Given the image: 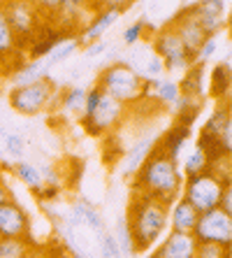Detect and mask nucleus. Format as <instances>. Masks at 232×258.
Masks as SVG:
<instances>
[{"label": "nucleus", "mask_w": 232, "mask_h": 258, "mask_svg": "<svg viewBox=\"0 0 232 258\" xmlns=\"http://www.w3.org/2000/svg\"><path fill=\"white\" fill-rule=\"evenodd\" d=\"M128 226L135 237L137 251H146L151 244L158 242L163 230L170 221V203L156 198L142 188H132L128 212H125Z\"/></svg>", "instance_id": "f257e3e1"}, {"label": "nucleus", "mask_w": 232, "mask_h": 258, "mask_svg": "<svg viewBox=\"0 0 232 258\" xmlns=\"http://www.w3.org/2000/svg\"><path fill=\"white\" fill-rule=\"evenodd\" d=\"M132 179H135L132 188H142V191L151 193L170 205H172V200H177L179 191L184 186V177L179 172L177 158L170 156L158 142L153 144V149L144 158V163L139 165Z\"/></svg>", "instance_id": "f03ea898"}, {"label": "nucleus", "mask_w": 232, "mask_h": 258, "mask_svg": "<svg viewBox=\"0 0 232 258\" xmlns=\"http://www.w3.org/2000/svg\"><path fill=\"white\" fill-rule=\"evenodd\" d=\"M98 86L105 93L114 98V100L123 102V105H135L137 100L146 98V89H149V79H144L130 63L125 60H116L112 66H107L98 77Z\"/></svg>", "instance_id": "7ed1b4c3"}, {"label": "nucleus", "mask_w": 232, "mask_h": 258, "mask_svg": "<svg viewBox=\"0 0 232 258\" xmlns=\"http://www.w3.org/2000/svg\"><path fill=\"white\" fill-rule=\"evenodd\" d=\"M56 100V82L51 77H42L24 86H14L10 93V107L21 116H37L51 107Z\"/></svg>", "instance_id": "20e7f679"}, {"label": "nucleus", "mask_w": 232, "mask_h": 258, "mask_svg": "<svg viewBox=\"0 0 232 258\" xmlns=\"http://www.w3.org/2000/svg\"><path fill=\"white\" fill-rule=\"evenodd\" d=\"M153 54H158L163 58L165 72H186L188 68L195 63L193 54L184 47L181 37L177 35V30L167 24L163 26L153 37Z\"/></svg>", "instance_id": "39448f33"}, {"label": "nucleus", "mask_w": 232, "mask_h": 258, "mask_svg": "<svg viewBox=\"0 0 232 258\" xmlns=\"http://www.w3.org/2000/svg\"><path fill=\"white\" fill-rule=\"evenodd\" d=\"M220 188H223V181H220L214 172L204 170V172H200V174L188 177L186 188H184V198L202 214V212H209V210H214V207H218Z\"/></svg>", "instance_id": "423d86ee"}, {"label": "nucleus", "mask_w": 232, "mask_h": 258, "mask_svg": "<svg viewBox=\"0 0 232 258\" xmlns=\"http://www.w3.org/2000/svg\"><path fill=\"white\" fill-rule=\"evenodd\" d=\"M125 112H128V105L114 100L109 93L102 91V96H100V100H98L96 109H93L86 119H82V123L91 135H102V133L114 131V128L119 126L121 121L125 119Z\"/></svg>", "instance_id": "0eeeda50"}, {"label": "nucleus", "mask_w": 232, "mask_h": 258, "mask_svg": "<svg viewBox=\"0 0 232 258\" xmlns=\"http://www.w3.org/2000/svg\"><path fill=\"white\" fill-rule=\"evenodd\" d=\"M197 242H218V244H232V214L220 212L218 207L202 212L197 216V223L193 228Z\"/></svg>", "instance_id": "6e6552de"}, {"label": "nucleus", "mask_w": 232, "mask_h": 258, "mask_svg": "<svg viewBox=\"0 0 232 258\" xmlns=\"http://www.w3.org/2000/svg\"><path fill=\"white\" fill-rule=\"evenodd\" d=\"M3 10H5L7 21H10V26H12L17 40L21 35L30 37L37 28H40L42 12L35 7L33 0H7L5 5H3Z\"/></svg>", "instance_id": "1a4fd4ad"}, {"label": "nucleus", "mask_w": 232, "mask_h": 258, "mask_svg": "<svg viewBox=\"0 0 232 258\" xmlns=\"http://www.w3.org/2000/svg\"><path fill=\"white\" fill-rule=\"evenodd\" d=\"M170 26L177 30V35L181 37L184 47L188 49V51L193 54V58H195V54H197V49H200V44H202L204 40L209 37L207 30H204L202 24H200V19H197L195 7H191V10H184V12H179Z\"/></svg>", "instance_id": "9d476101"}, {"label": "nucleus", "mask_w": 232, "mask_h": 258, "mask_svg": "<svg viewBox=\"0 0 232 258\" xmlns=\"http://www.w3.org/2000/svg\"><path fill=\"white\" fill-rule=\"evenodd\" d=\"M30 230L28 214L24 212V207L17 200L7 198L0 205V235L7 237H26Z\"/></svg>", "instance_id": "9b49d317"}, {"label": "nucleus", "mask_w": 232, "mask_h": 258, "mask_svg": "<svg viewBox=\"0 0 232 258\" xmlns=\"http://www.w3.org/2000/svg\"><path fill=\"white\" fill-rule=\"evenodd\" d=\"M195 246L197 237L193 235V230H177L172 228V233L167 235L165 244H161L153 251L156 258H195Z\"/></svg>", "instance_id": "f8f14e48"}, {"label": "nucleus", "mask_w": 232, "mask_h": 258, "mask_svg": "<svg viewBox=\"0 0 232 258\" xmlns=\"http://www.w3.org/2000/svg\"><path fill=\"white\" fill-rule=\"evenodd\" d=\"M98 10L86 0H60L54 17L63 28H84Z\"/></svg>", "instance_id": "ddd939ff"}, {"label": "nucleus", "mask_w": 232, "mask_h": 258, "mask_svg": "<svg viewBox=\"0 0 232 258\" xmlns=\"http://www.w3.org/2000/svg\"><path fill=\"white\" fill-rule=\"evenodd\" d=\"M119 17L121 14L112 12V10H98V12L93 14V19L84 26V33L77 37L79 44H91V42H96V40H100V37L105 35V30H107L114 21H119Z\"/></svg>", "instance_id": "4468645a"}, {"label": "nucleus", "mask_w": 232, "mask_h": 258, "mask_svg": "<svg viewBox=\"0 0 232 258\" xmlns=\"http://www.w3.org/2000/svg\"><path fill=\"white\" fill-rule=\"evenodd\" d=\"M153 144H156V138L146 135V138L137 140L130 149H128V154H125V161H123V170H121L125 179H132V177H135V172L139 170V165L144 163V158L149 156V151L153 149Z\"/></svg>", "instance_id": "2eb2a0df"}, {"label": "nucleus", "mask_w": 232, "mask_h": 258, "mask_svg": "<svg viewBox=\"0 0 232 258\" xmlns=\"http://www.w3.org/2000/svg\"><path fill=\"white\" fill-rule=\"evenodd\" d=\"M181 91H179V82L172 79H149V89H146V98H153L156 102H161L165 107H172L174 102L179 100Z\"/></svg>", "instance_id": "dca6fc26"}, {"label": "nucleus", "mask_w": 232, "mask_h": 258, "mask_svg": "<svg viewBox=\"0 0 232 258\" xmlns=\"http://www.w3.org/2000/svg\"><path fill=\"white\" fill-rule=\"evenodd\" d=\"M172 228H177V230H193L195 228V223H197V216H200V212L193 207L188 200L181 196V198L174 203V207H172Z\"/></svg>", "instance_id": "f3484780"}, {"label": "nucleus", "mask_w": 232, "mask_h": 258, "mask_svg": "<svg viewBox=\"0 0 232 258\" xmlns=\"http://www.w3.org/2000/svg\"><path fill=\"white\" fill-rule=\"evenodd\" d=\"M179 91L184 96H204V63H193L186 70V77L179 82Z\"/></svg>", "instance_id": "a211bd4d"}, {"label": "nucleus", "mask_w": 232, "mask_h": 258, "mask_svg": "<svg viewBox=\"0 0 232 258\" xmlns=\"http://www.w3.org/2000/svg\"><path fill=\"white\" fill-rule=\"evenodd\" d=\"M49 70L51 68L44 63V58H35V60H28V63H24V66L19 68L17 72H14V86H24V84H30V82H37V79L47 77Z\"/></svg>", "instance_id": "6ab92c4d"}, {"label": "nucleus", "mask_w": 232, "mask_h": 258, "mask_svg": "<svg viewBox=\"0 0 232 258\" xmlns=\"http://www.w3.org/2000/svg\"><path fill=\"white\" fill-rule=\"evenodd\" d=\"M188 138H191V126H177V128H172V131L165 135V140L163 142H158L163 147V149L170 154L172 158H177L179 156V151L184 149V144L188 142Z\"/></svg>", "instance_id": "aec40b11"}, {"label": "nucleus", "mask_w": 232, "mask_h": 258, "mask_svg": "<svg viewBox=\"0 0 232 258\" xmlns=\"http://www.w3.org/2000/svg\"><path fill=\"white\" fill-rule=\"evenodd\" d=\"M28 253H30V244L26 237L0 235V258H24Z\"/></svg>", "instance_id": "412c9836"}, {"label": "nucleus", "mask_w": 232, "mask_h": 258, "mask_svg": "<svg viewBox=\"0 0 232 258\" xmlns=\"http://www.w3.org/2000/svg\"><path fill=\"white\" fill-rule=\"evenodd\" d=\"M116 242H119V249H121V256H135L137 253V246H135V237H132V230L128 226V219L119 216L116 221V233H114Z\"/></svg>", "instance_id": "4be33fe9"}, {"label": "nucleus", "mask_w": 232, "mask_h": 258, "mask_svg": "<svg viewBox=\"0 0 232 258\" xmlns=\"http://www.w3.org/2000/svg\"><path fill=\"white\" fill-rule=\"evenodd\" d=\"M227 91H230V51H227L225 60L220 66H216L211 72V93L220 98L225 96Z\"/></svg>", "instance_id": "5701e85b"}, {"label": "nucleus", "mask_w": 232, "mask_h": 258, "mask_svg": "<svg viewBox=\"0 0 232 258\" xmlns=\"http://www.w3.org/2000/svg\"><path fill=\"white\" fill-rule=\"evenodd\" d=\"M77 49H79L77 37H72V40H63V42H58L47 56H44V63H47L49 68H54V66H58V63H63L65 58H70Z\"/></svg>", "instance_id": "b1692460"}, {"label": "nucleus", "mask_w": 232, "mask_h": 258, "mask_svg": "<svg viewBox=\"0 0 232 258\" xmlns=\"http://www.w3.org/2000/svg\"><path fill=\"white\" fill-rule=\"evenodd\" d=\"M14 49H17V35H14L12 26L7 21L5 10L0 7V58L10 56Z\"/></svg>", "instance_id": "393cba45"}, {"label": "nucleus", "mask_w": 232, "mask_h": 258, "mask_svg": "<svg viewBox=\"0 0 232 258\" xmlns=\"http://www.w3.org/2000/svg\"><path fill=\"white\" fill-rule=\"evenodd\" d=\"M184 170H186V177H193V174H200L204 170H209V156L204 154V149L200 144H195L193 151L188 154V158L184 163Z\"/></svg>", "instance_id": "a878e982"}, {"label": "nucleus", "mask_w": 232, "mask_h": 258, "mask_svg": "<svg viewBox=\"0 0 232 258\" xmlns=\"http://www.w3.org/2000/svg\"><path fill=\"white\" fill-rule=\"evenodd\" d=\"M14 172H17V177L24 181L26 186H30V188H40L42 186V174L33 163L19 161L17 165H14Z\"/></svg>", "instance_id": "bb28decb"}, {"label": "nucleus", "mask_w": 232, "mask_h": 258, "mask_svg": "<svg viewBox=\"0 0 232 258\" xmlns=\"http://www.w3.org/2000/svg\"><path fill=\"white\" fill-rule=\"evenodd\" d=\"M79 205H82V214H84V226H89L93 233L100 235L102 230H105V221H102L100 212L93 207V205L89 203L86 198H79Z\"/></svg>", "instance_id": "cd10ccee"}, {"label": "nucleus", "mask_w": 232, "mask_h": 258, "mask_svg": "<svg viewBox=\"0 0 232 258\" xmlns=\"http://www.w3.org/2000/svg\"><path fill=\"white\" fill-rule=\"evenodd\" d=\"M84 98H86V89H82V86H72V89H67L65 96L60 98L63 109H65V112H74V114H82Z\"/></svg>", "instance_id": "c85d7f7f"}, {"label": "nucleus", "mask_w": 232, "mask_h": 258, "mask_svg": "<svg viewBox=\"0 0 232 258\" xmlns=\"http://www.w3.org/2000/svg\"><path fill=\"white\" fill-rule=\"evenodd\" d=\"M230 253V246L218 242H197L195 258H225Z\"/></svg>", "instance_id": "c756f323"}, {"label": "nucleus", "mask_w": 232, "mask_h": 258, "mask_svg": "<svg viewBox=\"0 0 232 258\" xmlns=\"http://www.w3.org/2000/svg\"><path fill=\"white\" fill-rule=\"evenodd\" d=\"M137 72H139L144 79L163 77V75H165V66H163V58H161L158 54H153V51H151L149 58H144V68H139Z\"/></svg>", "instance_id": "7c9ffc66"}, {"label": "nucleus", "mask_w": 232, "mask_h": 258, "mask_svg": "<svg viewBox=\"0 0 232 258\" xmlns=\"http://www.w3.org/2000/svg\"><path fill=\"white\" fill-rule=\"evenodd\" d=\"M100 253L105 258H119L121 256V249H119V242H116V237H114V233H109L107 228L102 230L100 235Z\"/></svg>", "instance_id": "2f4dec72"}, {"label": "nucleus", "mask_w": 232, "mask_h": 258, "mask_svg": "<svg viewBox=\"0 0 232 258\" xmlns=\"http://www.w3.org/2000/svg\"><path fill=\"white\" fill-rule=\"evenodd\" d=\"M3 142H5V151L7 154H12V156H24L26 151V140L24 135H19V133H7L3 135Z\"/></svg>", "instance_id": "473e14b6"}, {"label": "nucleus", "mask_w": 232, "mask_h": 258, "mask_svg": "<svg viewBox=\"0 0 232 258\" xmlns=\"http://www.w3.org/2000/svg\"><path fill=\"white\" fill-rule=\"evenodd\" d=\"M144 28H146V19H139V21H135V24L130 26V28L123 33V42L128 44V47H132V44H137L139 40H142V33Z\"/></svg>", "instance_id": "72a5a7b5"}, {"label": "nucleus", "mask_w": 232, "mask_h": 258, "mask_svg": "<svg viewBox=\"0 0 232 258\" xmlns=\"http://www.w3.org/2000/svg\"><path fill=\"white\" fill-rule=\"evenodd\" d=\"M197 10L207 14H214V17H223L225 14V0H200Z\"/></svg>", "instance_id": "f704fd0d"}, {"label": "nucleus", "mask_w": 232, "mask_h": 258, "mask_svg": "<svg viewBox=\"0 0 232 258\" xmlns=\"http://www.w3.org/2000/svg\"><path fill=\"white\" fill-rule=\"evenodd\" d=\"M214 51H216V35H209L207 40L200 44V49H197L195 60L197 63H207V60L214 56Z\"/></svg>", "instance_id": "c9c22d12"}, {"label": "nucleus", "mask_w": 232, "mask_h": 258, "mask_svg": "<svg viewBox=\"0 0 232 258\" xmlns=\"http://www.w3.org/2000/svg\"><path fill=\"white\" fill-rule=\"evenodd\" d=\"M40 174H42V184H47V186H60V174L54 165H40Z\"/></svg>", "instance_id": "e433bc0d"}, {"label": "nucleus", "mask_w": 232, "mask_h": 258, "mask_svg": "<svg viewBox=\"0 0 232 258\" xmlns=\"http://www.w3.org/2000/svg\"><path fill=\"white\" fill-rule=\"evenodd\" d=\"M218 210L225 212V214H232V184L230 181H223V188H220V196H218Z\"/></svg>", "instance_id": "4c0bfd02"}, {"label": "nucleus", "mask_w": 232, "mask_h": 258, "mask_svg": "<svg viewBox=\"0 0 232 258\" xmlns=\"http://www.w3.org/2000/svg\"><path fill=\"white\" fill-rule=\"evenodd\" d=\"M132 3H135V0H100V3H98V10H112V12L123 14Z\"/></svg>", "instance_id": "58836bf2"}, {"label": "nucleus", "mask_w": 232, "mask_h": 258, "mask_svg": "<svg viewBox=\"0 0 232 258\" xmlns=\"http://www.w3.org/2000/svg\"><path fill=\"white\" fill-rule=\"evenodd\" d=\"M33 3H35V7L42 14H49V17H54L60 5V0H33Z\"/></svg>", "instance_id": "ea45409f"}, {"label": "nucleus", "mask_w": 232, "mask_h": 258, "mask_svg": "<svg viewBox=\"0 0 232 258\" xmlns=\"http://www.w3.org/2000/svg\"><path fill=\"white\" fill-rule=\"evenodd\" d=\"M109 49V42H105V40H96V42H91V44H86V56L89 58H93V56H100V54H105Z\"/></svg>", "instance_id": "a19ab883"}, {"label": "nucleus", "mask_w": 232, "mask_h": 258, "mask_svg": "<svg viewBox=\"0 0 232 258\" xmlns=\"http://www.w3.org/2000/svg\"><path fill=\"white\" fill-rule=\"evenodd\" d=\"M7 198H10V191H7V186H5V184H3V181H0V205L5 203Z\"/></svg>", "instance_id": "79ce46f5"}, {"label": "nucleus", "mask_w": 232, "mask_h": 258, "mask_svg": "<svg viewBox=\"0 0 232 258\" xmlns=\"http://www.w3.org/2000/svg\"><path fill=\"white\" fill-rule=\"evenodd\" d=\"M86 3H91V5H93V7L98 10V3H100V0H86Z\"/></svg>", "instance_id": "37998d69"}, {"label": "nucleus", "mask_w": 232, "mask_h": 258, "mask_svg": "<svg viewBox=\"0 0 232 258\" xmlns=\"http://www.w3.org/2000/svg\"><path fill=\"white\" fill-rule=\"evenodd\" d=\"M5 3H7V0H0V7H3V5H5Z\"/></svg>", "instance_id": "c03bdc74"}, {"label": "nucleus", "mask_w": 232, "mask_h": 258, "mask_svg": "<svg viewBox=\"0 0 232 258\" xmlns=\"http://www.w3.org/2000/svg\"><path fill=\"white\" fill-rule=\"evenodd\" d=\"M0 135H5V133H3V131H0Z\"/></svg>", "instance_id": "a18cd8bd"}]
</instances>
